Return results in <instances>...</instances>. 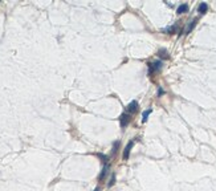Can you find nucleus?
Masks as SVG:
<instances>
[{"instance_id":"2","label":"nucleus","mask_w":216,"mask_h":191,"mask_svg":"<svg viewBox=\"0 0 216 191\" xmlns=\"http://www.w3.org/2000/svg\"><path fill=\"white\" fill-rule=\"evenodd\" d=\"M130 114L129 113H122L121 117H119V121H121V127H126L127 123L130 122Z\"/></svg>"},{"instance_id":"3","label":"nucleus","mask_w":216,"mask_h":191,"mask_svg":"<svg viewBox=\"0 0 216 191\" xmlns=\"http://www.w3.org/2000/svg\"><path fill=\"white\" fill-rule=\"evenodd\" d=\"M134 145V141L131 139V141L127 143L126 147H125V150H123V159H129V155H130V150H131V147H133Z\"/></svg>"},{"instance_id":"12","label":"nucleus","mask_w":216,"mask_h":191,"mask_svg":"<svg viewBox=\"0 0 216 191\" xmlns=\"http://www.w3.org/2000/svg\"><path fill=\"white\" fill-rule=\"evenodd\" d=\"M118 146H119V141H117V142L114 143V146H113V150H111V151H113V154H115V153H117V149H118Z\"/></svg>"},{"instance_id":"11","label":"nucleus","mask_w":216,"mask_h":191,"mask_svg":"<svg viewBox=\"0 0 216 191\" xmlns=\"http://www.w3.org/2000/svg\"><path fill=\"white\" fill-rule=\"evenodd\" d=\"M114 183H115V175L113 174V175H111V178H110V182H109V185H107V186H109V187H111V186L114 185Z\"/></svg>"},{"instance_id":"1","label":"nucleus","mask_w":216,"mask_h":191,"mask_svg":"<svg viewBox=\"0 0 216 191\" xmlns=\"http://www.w3.org/2000/svg\"><path fill=\"white\" fill-rule=\"evenodd\" d=\"M149 68H150L149 73H150V74H153L154 72L161 70V68H162V61H155V62H151V64H149Z\"/></svg>"},{"instance_id":"14","label":"nucleus","mask_w":216,"mask_h":191,"mask_svg":"<svg viewBox=\"0 0 216 191\" xmlns=\"http://www.w3.org/2000/svg\"><path fill=\"white\" fill-rule=\"evenodd\" d=\"M94 191H99V189H98V187H97V189H94Z\"/></svg>"},{"instance_id":"9","label":"nucleus","mask_w":216,"mask_h":191,"mask_svg":"<svg viewBox=\"0 0 216 191\" xmlns=\"http://www.w3.org/2000/svg\"><path fill=\"white\" fill-rule=\"evenodd\" d=\"M151 111H153L151 109H147L146 111H143V114H142V121H143V122L147 121V118H149V115L151 114Z\"/></svg>"},{"instance_id":"4","label":"nucleus","mask_w":216,"mask_h":191,"mask_svg":"<svg viewBox=\"0 0 216 191\" xmlns=\"http://www.w3.org/2000/svg\"><path fill=\"white\" fill-rule=\"evenodd\" d=\"M138 110V102L137 101H131L129 105H127V111L129 113H134V111Z\"/></svg>"},{"instance_id":"8","label":"nucleus","mask_w":216,"mask_h":191,"mask_svg":"<svg viewBox=\"0 0 216 191\" xmlns=\"http://www.w3.org/2000/svg\"><path fill=\"white\" fill-rule=\"evenodd\" d=\"M207 11H208V6H207V3H200V4H199V12H200V13H206Z\"/></svg>"},{"instance_id":"13","label":"nucleus","mask_w":216,"mask_h":191,"mask_svg":"<svg viewBox=\"0 0 216 191\" xmlns=\"http://www.w3.org/2000/svg\"><path fill=\"white\" fill-rule=\"evenodd\" d=\"M158 94H159V96H161V94H163V89H162V88H159V90H158Z\"/></svg>"},{"instance_id":"6","label":"nucleus","mask_w":216,"mask_h":191,"mask_svg":"<svg viewBox=\"0 0 216 191\" xmlns=\"http://www.w3.org/2000/svg\"><path fill=\"white\" fill-rule=\"evenodd\" d=\"M109 173V165L107 163H105V166H103V169H102V171H101V174H99V181H102V179H105V177H106V174Z\"/></svg>"},{"instance_id":"5","label":"nucleus","mask_w":216,"mask_h":191,"mask_svg":"<svg viewBox=\"0 0 216 191\" xmlns=\"http://www.w3.org/2000/svg\"><path fill=\"white\" fill-rule=\"evenodd\" d=\"M196 21H198V20H196V19H194L192 21H190V23H188V25H187V27H186V29H184V35H188L190 32L194 29V27L196 25Z\"/></svg>"},{"instance_id":"7","label":"nucleus","mask_w":216,"mask_h":191,"mask_svg":"<svg viewBox=\"0 0 216 191\" xmlns=\"http://www.w3.org/2000/svg\"><path fill=\"white\" fill-rule=\"evenodd\" d=\"M187 11H188V6H187V4H181L177 9L178 13H184V12H187Z\"/></svg>"},{"instance_id":"10","label":"nucleus","mask_w":216,"mask_h":191,"mask_svg":"<svg viewBox=\"0 0 216 191\" xmlns=\"http://www.w3.org/2000/svg\"><path fill=\"white\" fill-rule=\"evenodd\" d=\"M158 54H159V57H162V58H169V53H167L166 49H159Z\"/></svg>"}]
</instances>
